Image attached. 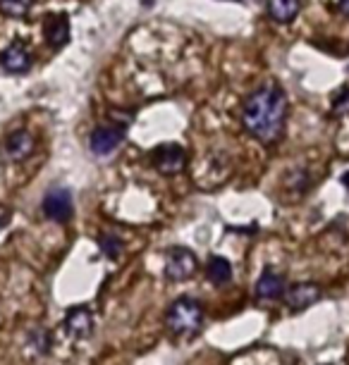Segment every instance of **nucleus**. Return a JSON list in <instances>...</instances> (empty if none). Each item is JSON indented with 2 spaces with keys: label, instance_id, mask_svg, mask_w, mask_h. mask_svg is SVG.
<instances>
[{
  "label": "nucleus",
  "instance_id": "obj_21",
  "mask_svg": "<svg viewBox=\"0 0 349 365\" xmlns=\"http://www.w3.org/2000/svg\"><path fill=\"white\" fill-rule=\"evenodd\" d=\"M342 184H345V187L349 189V172H347V175H342Z\"/></svg>",
  "mask_w": 349,
  "mask_h": 365
},
{
  "label": "nucleus",
  "instance_id": "obj_4",
  "mask_svg": "<svg viewBox=\"0 0 349 365\" xmlns=\"http://www.w3.org/2000/svg\"><path fill=\"white\" fill-rule=\"evenodd\" d=\"M41 208H44L46 217L53 220V222H67V220L72 217V212H74V203H72L70 189L53 187L44 196V203H41Z\"/></svg>",
  "mask_w": 349,
  "mask_h": 365
},
{
  "label": "nucleus",
  "instance_id": "obj_16",
  "mask_svg": "<svg viewBox=\"0 0 349 365\" xmlns=\"http://www.w3.org/2000/svg\"><path fill=\"white\" fill-rule=\"evenodd\" d=\"M98 246H101V251H103L111 260L120 258L122 241H120V237H115V234H101V237H98Z\"/></svg>",
  "mask_w": 349,
  "mask_h": 365
},
{
  "label": "nucleus",
  "instance_id": "obj_14",
  "mask_svg": "<svg viewBox=\"0 0 349 365\" xmlns=\"http://www.w3.org/2000/svg\"><path fill=\"white\" fill-rule=\"evenodd\" d=\"M206 274H208V279L213 282V284H228L230 277H232V265H230V260L228 258H223V256H213L208 260V265H206Z\"/></svg>",
  "mask_w": 349,
  "mask_h": 365
},
{
  "label": "nucleus",
  "instance_id": "obj_3",
  "mask_svg": "<svg viewBox=\"0 0 349 365\" xmlns=\"http://www.w3.org/2000/svg\"><path fill=\"white\" fill-rule=\"evenodd\" d=\"M196 256L194 251H189L187 246H175L168 253L166 260V277L170 282H184L196 272Z\"/></svg>",
  "mask_w": 349,
  "mask_h": 365
},
{
  "label": "nucleus",
  "instance_id": "obj_13",
  "mask_svg": "<svg viewBox=\"0 0 349 365\" xmlns=\"http://www.w3.org/2000/svg\"><path fill=\"white\" fill-rule=\"evenodd\" d=\"M256 296L263 301L278 299V296H285V279L280 277L278 272L265 270L256 282Z\"/></svg>",
  "mask_w": 349,
  "mask_h": 365
},
{
  "label": "nucleus",
  "instance_id": "obj_2",
  "mask_svg": "<svg viewBox=\"0 0 349 365\" xmlns=\"http://www.w3.org/2000/svg\"><path fill=\"white\" fill-rule=\"evenodd\" d=\"M166 325L177 336H191L203 327V308L196 299H177L166 313Z\"/></svg>",
  "mask_w": 349,
  "mask_h": 365
},
{
  "label": "nucleus",
  "instance_id": "obj_17",
  "mask_svg": "<svg viewBox=\"0 0 349 365\" xmlns=\"http://www.w3.org/2000/svg\"><path fill=\"white\" fill-rule=\"evenodd\" d=\"M29 341H31V346L36 349V354H48V349H51V334H48L44 327L31 329Z\"/></svg>",
  "mask_w": 349,
  "mask_h": 365
},
{
  "label": "nucleus",
  "instance_id": "obj_6",
  "mask_svg": "<svg viewBox=\"0 0 349 365\" xmlns=\"http://www.w3.org/2000/svg\"><path fill=\"white\" fill-rule=\"evenodd\" d=\"M65 332L70 339L81 341L88 339L93 332V315L86 306H74L65 315Z\"/></svg>",
  "mask_w": 349,
  "mask_h": 365
},
{
  "label": "nucleus",
  "instance_id": "obj_7",
  "mask_svg": "<svg viewBox=\"0 0 349 365\" xmlns=\"http://www.w3.org/2000/svg\"><path fill=\"white\" fill-rule=\"evenodd\" d=\"M320 296H323V289L318 284H313V282H299V284H294L285 292V303L290 311H304V308L320 301Z\"/></svg>",
  "mask_w": 349,
  "mask_h": 365
},
{
  "label": "nucleus",
  "instance_id": "obj_10",
  "mask_svg": "<svg viewBox=\"0 0 349 365\" xmlns=\"http://www.w3.org/2000/svg\"><path fill=\"white\" fill-rule=\"evenodd\" d=\"M44 34H46V43L60 51V48L67 46V41H70V17L63 15V12L48 15L44 22Z\"/></svg>",
  "mask_w": 349,
  "mask_h": 365
},
{
  "label": "nucleus",
  "instance_id": "obj_15",
  "mask_svg": "<svg viewBox=\"0 0 349 365\" xmlns=\"http://www.w3.org/2000/svg\"><path fill=\"white\" fill-rule=\"evenodd\" d=\"M31 8H34V0H0V12L12 19L26 17Z\"/></svg>",
  "mask_w": 349,
  "mask_h": 365
},
{
  "label": "nucleus",
  "instance_id": "obj_1",
  "mask_svg": "<svg viewBox=\"0 0 349 365\" xmlns=\"http://www.w3.org/2000/svg\"><path fill=\"white\" fill-rule=\"evenodd\" d=\"M287 110H290V103L283 88L278 84H263L244 101L242 125L254 139L273 143L285 132Z\"/></svg>",
  "mask_w": 349,
  "mask_h": 365
},
{
  "label": "nucleus",
  "instance_id": "obj_19",
  "mask_svg": "<svg viewBox=\"0 0 349 365\" xmlns=\"http://www.w3.org/2000/svg\"><path fill=\"white\" fill-rule=\"evenodd\" d=\"M10 210L8 208H5V205H0V232H3L5 230V227H8V222H10Z\"/></svg>",
  "mask_w": 349,
  "mask_h": 365
},
{
  "label": "nucleus",
  "instance_id": "obj_5",
  "mask_svg": "<svg viewBox=\"0 0 349 365\" xmlns=\"http://www.w3.org/2000/svg\"><path fill=\"white\" fill-rule=\"evenodd\" d=\"M184 163H187V155H184V148L177 146V143H163L153 150V168L161 175H177V172H182Z\"/></svg>",
  "mask_w": 349,
  "mask_h": 365
},
{
  "label": "nucleus",
  "instance_id": "obj_11",
  "mask_svg": "<svg viewBox=\"0 0 349 365\" xmlns=\"http://www.w3.org/2000/svg\"><path fill=\"white\" fill-rule=\"evenodd\" d=\"M34 136L26 132V129H15V132L8 134L5 139V153H8L12 160H26L34 153Z\"/></svg>",
  "mask_w": 349,
  "mask_h": 365
},
{
  "label": "nucleus",
  "instance_id": "obj_12",
  "mask_svg": "<svg viewBox=\"0 0 349 365\" xmlns=\"http://www.w3.org/2000/svg\"><path fill=\"white\" fill-rule=\"evenodd\" d=\"M265 10H268L270 19L280 24H290L302 10V3L299 0H265Z\"/></svg>",
  "mask_w": 349,
  "mask_h": 365
},
{
  "label": "nucleus",
  "instance_id": "obj_8",
  "mask_svg": "<svg viewBox=\"0 0 349 365\" xmlns=\"http://www.w3.org/2000/svg\"><path fill=\"white\" fill-rule=\"evenodd\" d=\"M122 139H125V129H122V127H98V129H93V132H91L88 148H91L93 155L106 158L120 146Z\"/></svg>",
  "mask_w": 349,
  "mask_h": 365
},
{
  "label": "nucleus",
  "instance_id": "obj_20",
  "mask_svg": "<svg viewBox=\"0 0 349 365\" xmlns=\"http://www.w3.org/2000/svg\"><path fill=\"white\" fill-rule=\"evenodd\" d=\"M340 10L345 12V15H349V0H340Z\"/></svg>",
  "mask_w": 349,
  "mask_h": 365
},
{
  "label": "nucleus",
  "instance_id": "obj_9",
  "mask_svg": "<svg viewBox=\"0 0 349 365\" xmlns=\"http://www.w3.org/2000/svg\"><path fill=\"white\" fill-rule=\"evenodd\" d=\"M0 65H3V70L10 74H26L31 70L34 58H31L29 48L17 41V43H10L3 53H0Z\"/></svg>",
  "mask_w": 349,
  "mask_h": 365
},
{
  "label": "nucleus",
  "instance_id": "obj_18",
  "mask_svg": "<svg viewBox=\"0 0 349 365\" xmlns=\"http://www.w3.org/2000/svg\"><path fill=\"white\" fill-rule=\"evenodd\" d=\"M333 110H335V113H338V115L347 113V110H349V86L340 88V93L335 96V101H333Z\"/></svg>",
  "mask_w": 349,
  "mask_h": 365
}]
</instances>
